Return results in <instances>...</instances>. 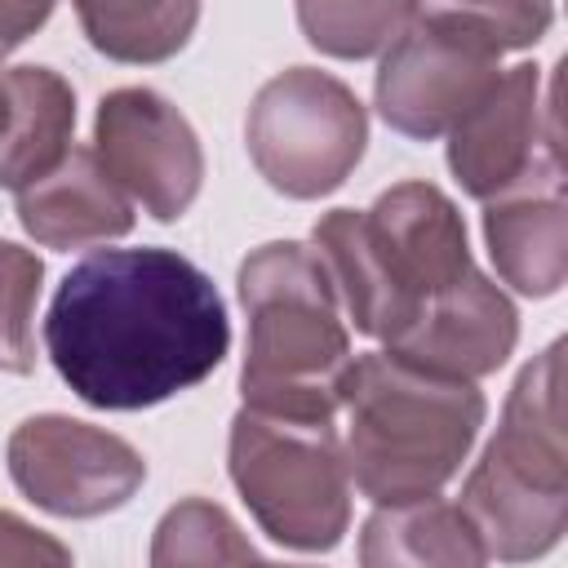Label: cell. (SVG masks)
<instances>
[{
	"instance_id": "4fadbf2b",
	"label": "cell",
	"mask_w": 568,
	"mask_h": 568,
	"mask_svg": "<svg viewBox=\"0 0 568 568\" xmlns=\"http://www.w3.org/2000/svg\"><path fill=\"white\" fill-rule=\"evenodd\" d=\"M18 222L44 248H89L133 231V200L102 169L93 146H71L67 160L18 191Z\"/></svg>"
},
{
	"instance_id": "6da1fadb",
	"label": "cell",
	"mask_w": 568,
	"mask_h": 568,
	"mask_svg": "<svg viewBox=\"0 0 568 568\" xmlns=\"http://www.w3.org/2000/svg\"><path fill=\"white\" fill-rule=\"evenodd\" d=\"M58 377L89 404L133 413L200 386L231 351L217 284L173 248H98L44 315Z\"/></svg>"
},
{
	"instance_id": "44dd1931",
	"label": "cell",
	"mask_w": 568,
	"mask_h": 568,
	"mask_svg": "<svg viewBox=\"0 0 568 568\" xmlns=\"http://www.w3.org/2000/svg\"><path fill=\"white\" fill-rule=\"evenodd\" d=\"M0 568H75V559L53 532L0 510Z\"/></svg>"
},
{
	"instance_id": "7402d4cb",
	"label": "cell",
	"mask_w": 568,
	"mask_h": 568,
	"mask_svg": "<svg viewBox=\"0 0 568 568\" xmlns=\"http://www.w3.org/2000/svg\"><path fill=\"white\" fill-rule=\"evenodd\" d=\"M53 4H0V58L13 53L36 27H44Z\"/></svg>"
},
{
	"instance_id": "ffe728a7",
	"label": "cell",
	"mask_w": 568,
	"mask_h": 568,
	"mask_svg": "<svg viewBox=\"0 0 568 568\" xmlns=\"http://www.w3.org/2000/svg\"><path fill=\"white\" fill-rule=\"evenodd\" d=\"M44 266L31 248L0 240V373L36 368V297Z\"/></svg>"
},
{
	"instance_id": "30bf717a",
	"label": "cell",
	"mask_w": 568,
	"mask_h": 568,
	"mask_svg": "<svg viewBox=\"0 0 568 568\" xmlns=\"http://www.w3.org/2000/svg\"><path fill=\"white\" fill-rule=\"evenodd\" d=\"M448 169L475 200H501L537 178L564 173L555 84L541 93V67L501 71L488 98L448 133Z\"/></svg>"
},
{
	"instance_id": "cb8c5ba5",
	"label": "cell",
	"mask_w": 568,
	"mask_h": 568,
	"mask_svg": "<svg viewBox=\"0 0 568 568\" xmlns=\"http://www.w3.org/2000/svg\"><path fill=\"white\" fill-rule=\"evenodd\" d=\"M253 568H306V564H271V559H257Z\"/></svg>"
},
{
	"instance_id": "8992f818",
	"label": "cell",
	"mask_w": 568,
	"mask_h": 568,
	"mask_svg": "<svg viewBox=\"0 0 568 568\" xmlns=\"http://www.w3.org/2000/svg\"><path fill=\"white\" fill-rule=\"evenodd\" d=\"M550 18L546 4H413L373 80L377 115L422 142L453 133L501 80V53L537 44Z\"/></svg>"
},
{
	"instance_id": "5b68a950",
	"label": "cell",
	"mask_w": 568,
	"mask_h": 568,
	"mask_svg": "<svg viewBox=\"0 0 568 568\" xmlns=\"http://www.w3.org/2000/svg\"><path fill=\"white\" fill-rule=\"evenodd\" d=\"M564 342H550L519 368L497 435L462 484V510L488 559L532 564L550 555L568 524V448H564Z\"/></svg>"
},
{
	"instance_id": "3957f363",
	"label": "cell",
	"mask_w": 568,
	"mask_h": 568,
	"mask_svg": "<svg viewBox=\"0 0 568 568\" xmlns=\"http://www.w3.org/2000/svg\"><path fill=\"white\" fill-rule=\"evenodd\" d=\"M235 284L248 315L244 408L288 422H333L355 355L320 253L297 240H271L240 262Z\"/></svg>"
},
{
	"instance_id": "2e32d148",
	"label": "cell",
	"mask_w": 568,
	"mask_h": 568,
	"mask_svg": "<svg viewBox=\"0 0 568 568\" xmlns=\"http://www.w3.org/2000/svg\"><path fill=\"white\" fill-rule=\"evenodd\" d=\"M359 568H488V550L457 501L422 497L364 519Z\"/></svg>"
},
{
	"instance_id": "9c48e42d",
	"label": "cell",
	"mask_w": 568,
	"mask_h": 568,
	"mask_svg": "<svg viewBox=\"0 0 568 568\" xmlns=\"http://www.w3.org/2000/svg\"><path fill=\"white\" fill-rule=\"evenodd\" d=\"M4 457L22 497L62 519L120 510L146 479V462L129 439L67 413L27 417L9 435Z\"/></svg>"
},
{
	"instance_id": "603a6c76",
	"label": "cell",
	"mask_w": 568,
	"mask_h": 568,
	"mask_svg": "<svg viewBox=\"0 0 568 568\" xmlns=\"http://www.w3.org/2000/svg\"><path fill=\"white\" fill-rule=\"evenodd\" d=\"M4 129H9V98H4V84H0V138H4Z\"/></svg>"
},
{
	"instance_id": "e0dca14e",
	"label": "cell",
	"mask_w": 568,
	"mask_h": 568,
	"mask_svg": "<svg viewBox=\"0 0 568 568\" xmlns=\"http://www.w3.org/2000/svg\"><path fill=\"white\" fill-rule=\"evenodd\" d=\"M89 44L115 62H164L173 58L195 22L200 4H75Z\"/></svg>"
},
{
	"instance_id": "d6986e66",
	"label": "cell",
	"mask_w": 568,
	"mask_h": 568,
	"mask_svg": "<svg viewBox=\"0 0 568 568\" xmlns=\"http://www.w3.org/2000/svg\"><path fill=\"white\" fill-rule=\"evenodd\" d=\"M408 18L413 4H297L306 40L333 58H368L377 49H390Z\"/></svg>"
},
{
	"instance_id": "5bb4252c",
	"label": "cell",
	"mask_w": 568,
	"mask_h": 568,
	"mask_svg": "<svg viewBox=\"0 0 568 568\" xmlns=\"http://www.w3.org/2000/svg\"><path fill=\"white\" fill-rule=\"evenodd\" d=\"M484 240L497 275L524 297H550L568 280L564 173L537 178L484 204Z\"/></svg>"
},
{
	"instance_id": "9a60e30c",
	"label": "cell",
	"mask_w": 568,
	"mask_h": 568,
	"mask_svg": "<svg viewBox=\"0 0 568 568\" xmlns=\"http://www.w3.org/2000/svg\"><path fill=\"white\" fill-rule=\"evenodd\" d=\"M0 84L9 98V129L0 138V186L18 195L67 160L75 93L53 67H9L0 71Z\"/></svg>"
},
{
	"instance_id": "52a82bcc",
	"label": "cell",
	"mask_w": 568,
	"mask_h": 568,
	"mask_svg": "<svg viewBox=\"0 0 568 568\" xmlns=\"http://www.w3.org/2000/svg\"><path fill=\"white\" fill-rule=\"evenodd\" d=\"M231 484L280 546L333 550L351 524V475L333 422L240 408L226 439Z\"/></svg>"
},
{
	"instance_id": "277c9868",
	"label": "cell",
	"mask_w": 568,
	"mask_h": 568,
	"mask_svg": "<svg viewBox=\"0 0 568 568\" xmlns=\"http://www.w3.org/2000/svg\"><path fill=\"white\" fill-rule=\"evenodd\" d=\"M346 475L373 506L439 497L462 470L479 426L484 390L475 382L413 368L386 351L355 355L342 390Z\"/></svg>"
},
{
	"instance_id": "7c38bea8",
	"label": "cell",
	"mask_w": 568,
	"mask_h": 568,
	"mask_svg": "<svg viewBox=\"0 0 568 568\" xmlns=\"http://www.w3.org/2000/svg\"><path fill=\"white\" fill-rule=\"evenodd\" d=\"M515 342H519L515 302L475 266L462 284L439 293L417 315V324L395 346H386V355L439 377L479 382L510 359Z\"/></svg>"
},
{
	"instance_id": "8fae6325",
	"label": "cell",
	"mask_w": 568,
	"mask_h": 568,
	"mask_svg": "<svg viewBox=\"0 0 568 568\" xmlns=\"http://www.w3.org/2000/svg\"><path fill=\"white\" fill-rule=\"evenodd\" d=\"M93 155L115 186L155 222H178L204 182V151L191 120L155 89H111L93 115Z\"/></svg>"
},
{
	"instance_id": "ba28073f",
	"label": "cell",
	"mask_w": 568,
	"mask_h": 568,
	"mask_svg": "<svg viewBox=\"0 0 568 568\" xmlns=\"http://www.w3.org/2000/svg\"><path fill=\"white\" fill-rule=\"evenodd\" d=\"M244 142L266 186L288 200H320L364 160L368 111L337 75L288 67L257 89Z\"/></svg>"
},
{
	"instance_id": "7a4b0ae2",
	"label": "cell",
	"mask_w": 568,
	"mask_h": 568,
	"mask_svg": "<svg viewBox=\"0 0 568 568\" xmlns=\"http://www.w3.org/2000/svg\"><path fill=\"white\" fill-rule=\"evenodd\" d=\"M311 240L346 320L382 351L475 271L466 222L435 182H395L368 209H333Z\"/></svg>"
},
{
	"instance_id": "ac0fdd59",
	"label": "cell",
	"mask_w": 568,
	"mask_h": 568,
	"mask_svg": "<svg viewBox=\"0 0 568 568\" xmlns=\"http://www.w3.org/2000/svg\"><path fill=\"white\" fill-rule=\"evenodd\" d=\"M257 550L209 497H182L151 532V568H253Z\"/></svg>"
}]
</instances>
